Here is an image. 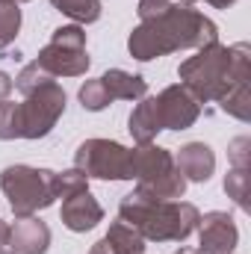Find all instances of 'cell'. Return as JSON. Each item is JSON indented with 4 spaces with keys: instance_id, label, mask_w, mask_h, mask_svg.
<instances>
[{
    "instance_id": "1",
    "label": "cell",
    "mask_w": 251,
    "mask_h": 254,
    "mask_svg": "<svg viewBox=\"0 0 251 254\" xmlns=\"http://www.w3.org/2000/svg\"><path fill=\"white\" fill-rule=\"evenodd\" d=\"M219 42V27L201 15L192 6L172 3L163 15L151 21H139L127 39V51L139 63H151L157 57L175 54V51H189V48H207Z\"/></svg>"
},
{
    "instance_id": "2",
    "label": "cell",
    "mask_w": 251,
    "mask_h": 254,
    "mask_svg": "<svg viewBox=\"0 0 251 254\" xmlns=\"http://www.w3.org/2000/svg\"><path fill=\"white\" fill-rule=\"evenodd\" d=\"M181 86H187L189 92L207 104V101H219L225 95V89L237 80H251V48L246 42L240 45H207L198 48L195 57H189L178 68Z\"/></svg>"
},
{
    "instance_id": "3",
    "label": "cell",
    "mask_w": 251,
    "mask_h": 254,
    "mask_svg": "<svg viewBox=\"0 0 251 254\" xmlns=\"http://www.w3.org/2000/svg\"><path fill=\"white\" fill-rule=\"evenodd\" d=\"M119 219L136 228L145 243H187L198 228L201 213L189 201H157L133 190L119 204Z\"/></svg>"
},
{
    "instance_id": "4",
    "label": "cell",
    "mask_w": 251,
    "mask_h": 254,
    "mask_svg": "<svg viewBox=\"0 0 251 254\" xmlns=\"http://www.w3.org/2000/svg\"><path fill=\"white\" fill-rule=\"evenodd\" d=\"M130 181L136 190L157 201H181L187 192V178L175 166V154L154 142L136 145L130 151Z\"/></svg>"
},
{
    "instance_id": "5",
    "label": "cell",
    "mask_w": 251,
    "mask_h": 254,
    "mask_svg": "<svg viewBox=\"0 0 251 254\" xmlns=\"http://www.w3.org/2000/svg\"><path fill=\"white\" fill-rule=\"evenodd\" d=\"M0 190L6 195L15 219L36 216L39 210H48L57 195H54V172L51 169H36V166H6L0 172Z\"/></svg>"
},
{
    "instance_id": "6",
    "label": "cell",
    "mask_w": 251,
    "mask_h": 254,
    "mask_svg": "<svg viewBox=\"0 0 251 254\" xmlns=\"http://www.w3.org/2000/svg\"><path fill=\"white\" fill-rule=\"evenodd\" d=\"M36 63L54 77H80L89 71V54H86V30L80 24H65L54 30V39L39 51Z\"/></svg>"
},
{
    "instance_id": "7",
    "label": "cell",
    "mask_w": 251,
    "mask_h": 254,
    "mask_svg": "<svg viewBox=\"0 0 251 254\" xmlns=\"http://www.w3.org/2000/svg\"><path fill=\"white\" fill-rule=\"evenodd\" d=\"M65 89L51 80L39 86L33 95H27L18 104V133L21 139H45L65 113Z\"/></svg>"
},
{
    "instance_id": "8",
    "label": "cell",
    "mask_w": 251,
    "mask_h": 254,
    "mask_svg": "<svg viewBox=\"0 0 251 254\" xmlns=\"http://www.w3.org/2000/svg\"><path fill=\"white\" fill-rule=\"evenodd\" d=\"M74 169L98 181H130V148L113 139H86L74 151Z\"/></svg>"
},
{
    "instance_id": "9",
    "label": "cell",
    "mask_w": 251,
    "mask_h": 254,
    "mask_svg": "<svg viewBox=\"0 0 251 254\" xmlns=\"http://www.w3.org/2000/svg\"><path fill=\"white\" fill-rule=\"evenodd\" d=\"M157 113H160L163 130H187L201 116V101L189 92L187 86L175 83V86H166L157 95Z\"/></svg>"
},
{
    "instance_id": "10",
    "label": "cell",
    "mask_w": 251,
    "mask_h": 254,
    "mask_svg": "<svg viewBox=\"0 0 251 254\" xmlns=\"http://www.w3.org/2000/svg\"><path fill=\"white\" fill-rule=\"evenodd\" d=\"M198 252L204 254H231L240 243V231L231 213L213 210L198 219Z\"/></svg>"
},
{
    "instance_id": "11",
    "label": "cell",
    "mask_w": 251,
    "mask_h": 254,
    "mask_svg": "<svg viewBox=\"0 0 251 254\" xmlns=\"http://www.w3.org/2000/svg\"><path fill=\"white\" fill-rule=\"evenodd\" d=\"M12 254H45L51 249V228L39 216L18 219L9 228V246Z\"/></svg>"
},
{
    "instance_id": "12",
    "label": "cell",
    "mask_w": 251,
    "mask_h": 254,
    "mask_svg": "<svg viewBox=\"0 0 251 254\" xmlns=\"http://www.w3.org/2000/svg\"><path fill=\"white\" fill-rule=\"evenodd\" d=\"M175 166L187 178V184H207L216 172V154L207 142H187L175 154Z\"/></svg>"
},
{
    "instance_id": "13",
    "label": "cell",
    "mask_w": 251,
    "mask_h": 254,
    "mask_svg": "<svg viewBox=\"0 0 251 254\" xmlns=\"http://www.w3.org/2000/svg\"><path fill=\"white\" fill-rule=\"evenodd\" d=\"M63 225L74 234H86L92 231L98 222H104V207L98 204V198L92 192H80L63 201Z\"/></svg>"
},
{
    "instance_id": "14",
    "label": "cell",
    "mask_w": 251,
    "mask_h": 254,
    "mask_svg": "<svg viewBox=\"0 0 251 254\" xmlns=\"http://www.w3.org/2000/svg\"><path fill=\"white\" fill-rule=\"evenodd\" d=\"M130 136L136 145H148L157 139V133L163 130L160 125V113H157V98L145 95L142 101H136V110L130 113Z\"/></svg>"
},
{
    "instance_id": "15",
    "label": "cell",
    "mask_w": 251,
    "mask_h": 254,
    "mask_svg": "<svg viewBox=\"0 0 251 254\" xmlns=\"http://www.w3.org/2000/svg\"><path fill=\"white\" fill-rule=\"evenodd\" d=\"M101 83L107 86L113 101H142L148 95V83L139 74H130L122 68H110L107 74H101Z\"/></svg>"
},
{
    "instance_id": "16",
    "label": "cell",
    "mask_w": 251,
    "mask_h": 254,
    "mask_svg": "<svg viewBox=\"0 0 251 254\" xmlns=\"http://www.w3.org/2000/svg\"><path fill=\"white\" fill-rule=\"evenodd\" d=\"M104 240H107V246H110L113 254H145V240H142V234H139L136 228H130L125 219L113 222Z\"/></svg>"
},
{
    "instance_id": "17",
    "label": "cell",
    "mask_w": 251,
    "mask_h": 254,
    "mask_svg": "<svg viewBox=\"0 0 251 254\" xmlns=\"http://www.w3.org/2000/svg\"><path fill=\"white\" fill-rule=\"evenodd\" d=\"M222 107V113L240 119V122H249L251 119V92H249V80H237L225 89V95L216 101Z\"/></svg>"
},
{
    "instance_id": "18",
    "label": "cell",
    "mask_w": 251,
    "mask_h": 254,
    "mask_svg": "<svg viewBox=\"0 0 251 254\" xmlns=\"http://www.w3.org/2000/svg\"><path fill=\"white\" fill-rule=\"evenodd\" d=\"M54 3V9H60L65 18H71L74 24H95L98 18H101V12H104V6H101V0H51Z\"/></svg>"
},
{
    "instance_id": "19",
    "label": "cell",
    "mask_w": 251,
    "mask_h": 254,
    "mask_svg": "<svg viewBox=\"0 0 251 254\" xmlns=\"http://www.w3.org/2000/svg\"><path fill=\"white\" fill-rule=\"evenodd\" d=\"M225 192L228 198H234V204L240 210H249V198H251V169H237L231 166L228 178H225Z\"/></svg>"
},
{
    "instance_id": "20",
    "label": "cell",
    "mask_w": 251,
    "mask_h": 254,
    "mask_svg": "<svg viewBox=\"0 0 251 254\" xmlns=\"http://www.w3.org/2000/svg\"><path fill=\"white\" fill-rule=\"evenodd\" d=\"M77 98H80L83 110H89V113H101V110H107V107L113 104V98H110L107 86L101 83V77H98V80H86V83L80 86Z\"/></svg>"
},
{
    "instance_id": "21",
    "label": "cell",
    "mask_w": 251,
    "mask_h": 254,
    "mask_svg": "<svg viewBox=\"0 0 251 254\" xmlns=\"http://www.w3.org/2000/svg\"><path fill=\"white\" fill-rule=\"evenodd\" d=\"M80 192H89V178L77 169H68V172H54V195L57 198H71V195H80Z\"/></svg>"
},
{
    "instance_id": "22",
    "label": "cell",
    "mask_w": 251,
    "mask_h": 254,
    "mask_svg": "<svg viewBox=\"0 0 251 254\" xmlns=\"http://www.w3.org/2000/svg\"><path fill=\"white\" fill-rule=\"evenodd\" d=\"M18 30H21V9H18V3L0 0V51L9 48L18 39Z\"/></svg>"
},
{
    "instance_id": "23",
    "label": "cell",
    "mask_w": 251,
    "mask_h": 254,
    "mask_svg": "<svg viewBox=\"0 0 251 254\" xmlns=\"http://www.w3.org/2000/svg\"><path fill=\"white\" fill-rule=\"evenodd\" d=\"M51 80H57V77H54V74H48L42 65L33 60L30 65H24V68H21V74L15 77V89L27 98V95H33L39 86H45V83H51Z\"/></svg>"
},
{
    "instance_id": "24",
    "label": "cell",
    "mask_w": 251,
    "mask_h": 254,
    "mask_svg": "<svg viewBox=\"0 0 251 254\" xmlns=\"http://www.w3.org/2000/svg\"><path fill=\"white\" fill-rule=\"evenodd\" d=\"M228 160L237 169H251V139L249 136H237L228 145Z\"/></svg>"
},
{
    "instance_id": "25",
    "label": "cell",
    "mask_w": 251,
    "mask_h": 254,
    "mask_svg": "<svg viewBox=\"0 0 251 254\" xmlns=\"http://www.w3.org/2000/svg\"><path fill=\"white\" fill-rule=\"evenodd\" d=\"M172 3H175V0H139V6H136V12H139V21H151V18L163 15V12H166Z\"/></svg>"
},
{
    "instance_id": "26",
    "label": "cell",
    "mask_w": 251,
    "mask_h": 254,
    "mask_svg": "<svg viewBox=\"0 0 251 254\" xmlns=\"http://www.w3.org/2000/svg\"><path fill=\"white\" fill-rule=\"evenodd\" d=\"M12 89H15V80H12L6 71H0V101H9Z\"/></svg>"
},
{
    "instance_id": "27",
    "label": "cell",
    "mask_w": 251,
    "mask_h": 254,
    "mask_svg": "<svg viewBox=\"0 0 251 254\" xmlns=\"http://www.w3.org/2000/svg\"><path fill=\"white\" fill-rule=\"evenodd\" d=\"M6 246H9V225L0 219V252H6Z\"/></svg>"
},
{
    "instance_id": "28",
    "label": "cell",
    "mask_w": 251,
    "mask_h": 254,
    "mask_svg": "<svg viewBox=\"0 0 251 254\" xmlns=\"http://www.w3.org/2000/svg\"><path fill=\"white\" fill-rule=\"evenodd\" d=\"M89 254H113V252H110V246H107V240H98V243L92 246V252H89Z\"/></svg>"
},
{
    "instance_id": "29",
    "label": "cell",
    "mask_w": 251,
    "mask_h": 254,
    "mask_svg": "<svg viewBox=\"0 0 251 254\" xmlns=\"http://www.w3.org/2000/svg\"><path fill=\"white\" fill-rule=\"evenodd\" d=\"M207 3H210L213 9H231V6H234L237 0H207Z\"/></svg>"
},
{
    "instance_id": "30",
    "label": "cell",
    "mask_w": 251,
    "mask_h": 254,
    "mask_svg": "<svg viewBox=\"0 0 251 254\" xmlns=\"http://www.w3.org/2000/svg\"><path fill=\"white\" fill-rule=\"evenodd\" d=\"M175 254H201L198 249H181V252H175Z\"/></svg>"
},
{
    "instance_id": "31",
    "label": "cell",
    "mask_w": 251,
    "mask_h": 254,
    "mask_svg": "<svg viewBox=\"0 0 251 254\" xmlns=\"http://www.w3.org/2000/svg\"><path fill=\"white\" fill-rule=\"evenodd\" d=\"M175 3H181V6H192L195 0H175Z\"/></svg>"
},
{
    "instance_id": "32",
    "label": "cell",
    "mask_w": 251,
    "mask_h": 254,
    "mask_svg": "<svg viewBox=\"0 0 251 254\" xmlns=\"http://www.w3.org/2000/svg\"><path fill=\"white\" fill-rule=\"evenodd\" d=\"M9 3H30V0H9Z\"/></svg>"
},
{
    "instance_id": "33",
    "label": "cell",
    "mask_w": 251,
    "mask_h": 254,
    "mask_svg": "<svg viewBox=\"0 0 251 254\" xmlns=\"http://www.w3.org/2000/svg\"><path fill=\"white\" fill-rule=\"evenodd\" d=\"M0 254H6V252H0ZM9 254H12V252H9Z\"/></svg>"
},
{
    "instance_id": "34",
    "label": "cell",
    "mask_w": 251,
    "mask_h": 254,
    "mask_svg": "<svg viewBox=\"0 0 251 254\" xmlns=\"http://www.w3.org/2000/svg\"><path fill=\"white\" fill-rule=\"evenodd\" d=\"M201 254H204V252H201Z\"/></svg>"
}]
</instances>
